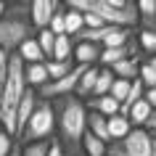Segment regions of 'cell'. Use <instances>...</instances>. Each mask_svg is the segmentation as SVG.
I'll return each mask as SVG.
<instances>
[{
  "label": "cell",
  "instance_id": "5b68a950",
  "mask_svg": "<svg viewBox=\"0 0 156 156\" xmlns=\"http://www.w3.org/2000/svg\"><path fill=\"white\" fill-rule=\"evenodd\" d=\"M151 154H154V138L143 127H132L122 140L106 146V156H151Z\"/></svg>",
  "mask_w": 156,
  "mask_h": 156
},
{
  "label": "cell",
  "instance_id": "5bb4252c",
  "mask_svg": "<svg viewBox=\"0 0 156 156\" xmlns=\"http://www.w3.org/2000/svg\"><path fill=\"white\" fill-rule=\"evenodd\" d=\"M98 72H101V66H87L85 69V74L80 77V85H77V90H74V95L80 101H87L93 95V87H95V80H98Z\"/></svg>",
  "mask_w": 156,
  "mask_h": 156
},
{
  "label": "cell",
  "instance_id": "9a60e30c",
  "mask_svg": "<svg viewBox=\"0 0 156 156\" xmlns=\"http://www.w3.org/2000/svg\"><path fill=\"white\" fill-rule=\"evenodd\" d=\"M87 132L93 138H98L101 143H106V146L111 143V138H108V119L95 114V111H87Z\"/></svg>",
  "mask_w": 156,
  "mask_h": 156
},
{
  "label": "cell",
  "instance_id": "ffe728a7",
  "mask_svg": "<svg viewBox=\"0 0 156 156\" xmlns=\"http://www.w3.org/2000/svg\"><path fill=\"white\" fill-rule=\"evenodd\" d=\"M66 8V5H64ZM85 29V16L80 13V11H72V8H66L64 11V32L69 34V37H74L77 32H82Z\"/></svg>",
  "mask_w": 156,
  "mask_h": 156
},
{
  "label": "cell",
  "instance_id": "8992f818",
  "mask_svg": "<svg viewBox=\"0 0 156 156\" xmlns=\"http://www.w3.org/2000/svg\"><path fill=\"white\" fill-rule=\"evenodd\" d=\"M61 5H64V3H58V0H32V3H29V13H32V27H34V32L48 29L53 13H56Z\"/></svg>",
  "mask_w": 156,
  "mask_h": 156
},
{
  "label": "cell",
  "instance_id": "44dd1931",
  "mask_svg": "<svg viewBox=\"0 0 156 156\" xmlns=\"http://www.w3.org/2000/svg\"><path fill=\"white\" fill-rule=\"evenodd\" d=\"M74 58L72 61H45V69H48V77H50V82H56V80H61V77H66V74H72L74 72Z\"/></svg>",
  "mask_w": 156,
  "mask_h": 156
},
{
  "label": "cell",
  "instance_id": "7c38bea8",
  "mask_svg": "<svg viewBox=\"0 0 156 156\" xmlns=\"http://www.w3.org/2000/svg\"><path fill=\"white\" fill-rule=\"evenodd\" d=\"M16 56L24 61V66H29V64H45V56H42V50H40V45H37L34 37H29V40H24L21 45H19Z\"/></svg>",
  "mask_w": 156,
  "mask_h": 156
},
{
  "label": "cell",
  "instance_id": "1f68e13d",
  "mask_svg": "<svg viewBox=\"0 0 156 156\" xmlns=\"http://www.w3.org/2000/svg\"><path fill=\"white\" fill-rule=\"evenodd\" d=\"M5 66H8V64H5ZM5 66L0 69V103H3V90H5V74H8V69H5Z\"/></svg>",
  "mask_w": 156,
  "mask_h": 156
},
{
  "label": "cell",
  "instance_id": "f35d334b",
  "mask_svg": "<svg viewBox=\"0 0 156 156\" xmlns=\"http://www.w3.org/2000/svg\"><path fill=\"white\" fill-rule=\"evenodd\" d=\"M0 132H3V127H0Z\"/></svg>",
  "mask_w": 156,
  "mask_h": 156
},
{
  "label": "cell",
  "instance_id": "277c9868",
  "mask_svg": "<svg viewBox=\"0 0 156 156\" xmlns=\"http://www.w3.org/2000/svg\"><path fill=\"white\" fill-rule=\"evenodd\" d=\"M53 132H56V114H53V103L45 98L37 101V106H34L32 116H29V122H27L24 132L19 135L16 143H37V140H48L53 138Z\"/></svg>",
  "mask_w": 156,
  "mask_h": 156
},
{
  "label": "cell",
  "instance_id": "603a6c76",
  "mask_svg": "<svg viewBox=\"0 0 156 156\" xmlns=\"http://www.w3.org/2000/svg\"><path fill=\"white\" fill-rule=\"evenodd\" d=\"M82 154L85 156H106V143H101L90 132H85L82 135Z\"/></svg>",
  "mask_w": 156,
  "mask_h": 156
},
{
  "label": "cell",
  "instance_id": "3957f363",
  "mask_svg": "<svg viewBox=\"0 0 156 156\" xmlns=\"http://www.w3.org/2000/svg\"><path fill=\"white\" fill-rule=\"evenodd\" d=\"M64 5L80 13H95L106 27L138 29V8L132 0H69Z\"/></svg>",
  "mask_w": 156,
  "mask_h": 156
},
{
  "label": "cell",
  "instance_id": "4fadbf2b",
  "mask_svg": "<svg viewBox=\"0 0 156 156\" xmlns=\"http://www.w3.org/2000/svg\"><path fill=\"white\" fill-rule=\"evenodd\" d=\"M132 37H135V29L108 27V34H106V40L101 42V48H124V45H130Z\"/></svg>",
  "mask_w": 156,
  "mask_h": 156
},
{
  "label": "cell",
  "instance_id": "cb8c5ba5",
  "mask_svg": "<svg viewBox=\"0 0 156 156\" xmlns=\"http://www.w3.org/2000/svg\"><path fill=\"white\" fill-rule=\"evenodd\" d=\"M138 45H140V50L146 53V56H156V32H148V29H138Z\"/></svg>",
  "mask_w": 156,
  "mask_h": 156
},
{
  "label": "cell",
  "instance_id": "74e56055",
  "mask_svg": "<svg viewBox=\"0 0 156 156\" xmlns=\"http://www.w3.org/2000/svg\"><path fill=\"white\" fill-rule=\"evenodd\" d=\"M151 138H154V140H156V135H151Z\"/></svg>",
  "mask_w": 156,
  "mask_h": 156
},
{
  "label": "cell",
  "instance_id": "4316f807",
  "mask_svg": "<svg viewBox=\"0 0 156 156\" xmlns=\"http://www.w3.org/2000/svg\"><path fill=\"white\" fill-rule=\"evenodd\" d=\"M130 85H132V82H127V80H116V77H114V85H111L108 95H111V98H114L116 103L122 106L124 98H127V93H130Z\"/></svg>",
  "mask_w": 156,
  "mask_h": 156
},
{
  "label": "cell",
  "instance_id": "f1b7e54d",
  "mask_svg": "<svg viewBox=\"0 0 156 156\" xmlns=\"http://www.w3.org/2000/svg\"><path fill=\"white\" fill-rule=\"evenodd\" d=\"M13 146H16V138H11L8 132H0V156H8Z\"/></svg>",
  "mask_w": 156,
  "mask_h": 156
},
{
  "label": "cell",
  "instance_id": "d6a6232c",
  "mask_svg": "<svg viewBox=\"0 0 156 156\" xmlns=\"http://www.w3.org/2000/svg\"><path fill=\"white\" fill-rule=\"evenodd\" d=\"M146 130L151 132V135H156V111L151 114V119H148V124H146Z\"/></svg>",
  "mask_w": 156,
  "mask_h": 156
},
{
  "label": "cell",
  "instance_id": "2e32d148",
  "mask_svg": "<svg viewBox=\"0 0 156 156\" xmlns=\"http://www.w3.org/2000/svg\"><path fill=\"white\" fill-rule=\"evenodd\" d=\"M151 114H154V108H151L146 101L140 98L138 103H132V108L127 111V119H130L132 127H143V130H146V124H148V119H151Z\"/></svg>",
  "mask_w": 156,
  "mask_h": 156
},
{
  "label": "cell",
  "instance_id": "9c48e42d",
  "mask_svg": "<svg viewBox=\"0 0 156 156\" xmlns=\"http://www.w3.org/2000/svg\"><path fill=\"white\" fill-rule=\"evenodd\" d=\"M138 29L156 32V0H138Z\"/></svg>",
  "mask_w": 156,
  "mask_h": 156
},
{
  "label": "cell",
  "instance_id": "d6986e66",
  "mask_svg": "<svg viewBox=\"0 0 156 156\" xmlns=\"http://www.w3.org/2000/svg\"><path fill=\"white\" fill-rule=\"evenodd\" d=\"M72 53H74V42L69 34H56V45H53V61H72ZM48 58V61H50Z\"/></svg>",
  "mask_w": 156,
  "mask_h": 156
},
{
  "label": "cell",
  "instance_id": "e0dca14e",
  "mask_svg": "<svg viewBox=\"0 0 156 156\" xmlns=\"http://www.w3.org/2000/svg\"><path fill=\"white\" fill-rule=\"evenodd\" d=\"M108 69H111V74H114L116 80H127V82H132V80H138L140 61H135V58H124V61L108 66Z\"/></svg>",
  "mask_w": 156,
  "mask_h": 156
},
{
  "label": "cell",
  "instance_id": "8fae6325",
  "mask_svg": "<svg viewBox=\"0 0 156 156\" xmlns=\"http://www.w3.org/2000/svg\"><path fill=\"white\" fill-rule=\"evenodd\" d=\"M85 108L87 111H95V114H101V116H114V114H119V103H116L111 95H101V98H87L85 101Z\"/></svg>",
  "mask_w": 156,
  "mask_h": 156
},
{
  "label": "cell",
  "instance_id": "e575fe53",
  "mask_svg": "<svg viewBox=\"0 0 156 156\" xmlns=\"http://www.w3.org/2000/svg\"><path fill=\"white\" fill-rule=\"evenodd\" d=\"M5 64H8V53H5V50H0V69H3Z\"/></svg>",
  "mask_w": 156,
  "mask_h": 156
},
{
  "label": "cell",
  "instance_id": "6da1fadb",
  "mask_svg": "<svg viewBox=\"0 0 156 156\" xmlns=\"http://www.w3.org/2000/svg\"><path fill=\"white\" fill-rule=\"evenodd\" d=\"M50 103H53L56 130H58V140H61L64 151H69L72 156H80L82 154V135L87 132L85 101H80L77 95H64V98H56Z\"/></svg>",
  "mask_w": 156,
  "mask_h": 156
},
{
  "label": "cell",
  "instance_id": "8d00e7d4",
  "mask_svg": "<svg viewBox=\"0 0 156 156\" xmlns=\"http://www.w3.org/2000/svg\"><path fill=\"white\" fill-rule=\"evenodd\" d=\"M5 13V0H0V16Z\"/></svg>",
  "mask_w": 156,
  "mask_h": 156
},
{
  "label": "cell",
  "instance_id": "836d02e7",
  "mask_svg": "<svg viewBox=\"0 0 156 156\" xmlns=\"http://www.w3.org/2000/svg\"><path fill=\"white\" fill-rule=\"evenodd\" d=\"M8 156H21V143H16V146L11 148V154Z\"/></svg>",
  "mask_w": 156,
  "mask_h": 156
},
{
  "label": "cell",
  "instance_id": "d4e9b609",
  "mask_svg": "<svg viewBox=\"0 0 156 156\" xmlns=\"http://www.w3.org/2000/svg\"><path fill=\"white\" fill-rule=\"evenodd\" d=\"M34 40H37V45H40L42 56H45V61H48L50 56H53V45H56V34L50 32V29H40V32L34 34Z\"/></svg>",
  "mask_w": 156,
  "mask_h": 156
},
{
  "label": "cell",
  "instance_id": "4dcf8cb0",
  "mask_svg": "<svg viewBox=\"0 0 156 156\" xmlns=\"http://www.w3.org/2000/svg\"><path fill=\"white\" fill-rule=\"evenodd\" d=\"M143 101H146L148 106L156 111V87H154V90H146V93H143Z\"/></svg>",
  "mask_w": 156,
  "mask_h": 156
},
{
  "label": "cell",
  "instance_id": "83f0119b",
  "mask_svg": "<svg viewBox=\"0 0 156 156\" xmlns=\"http://www.w3.org/2000/svg\"><path fill=\"white\" fill-rule=\"evenodd\" d=\"M64 11H66V8L61 5V8H58L56 13H53V19H50L48 29H50L53 34H66V32H64Z\"/></svg>",
  "mask_w": 156,
  "mask_h": 156
},
{
  "label": "cell",
  "instance_id": "ba28073f",
  "mask_svg": "<svg viewBox=\"0 0 156 156\" xmlns=\"http://www.w3.org/2000/svg\"><path fill=\"white\" fill-rule=\"evenodd\" d=\"M101 45H90V42H77L74 45V53H72V58H74V64L77 66H95L98 64V58H101Z\"/></svg>",
  "mask_w": 156,
  "mask_h": 156
},
{
  "label": "cell",
  "instance_id": "f546056e",
  "mask_svg": "<svg viewBox=\"0 0 156 156\" xmlns=\"http://www.w3.org/2000/svg\"><path fill=\"white\" fill-rule=\"evenodd\" d=\"M48 156H66V151H64V146H61V140H58V138H50Z\"/></svg>",
  "mask_w": 156,
  "mask_h": 156
},
{
  "label": "cell",
  "instance_id": "ac0fdd59",
  "mask_svg": "<svg viewBox=\"0 0 156 156\" xmlns=\"http://www.w3.org/2000/svg\"><path fill=\"white\" fill-rule=\"evenodd\" d=\"M130 130H132V124H130V119H127V116H122V114L108 116V138H111V143L122 140Z\"/></svg>",
  "mask_w": 156,
  "mask_h": 156
},
{
  "label": "cell",
  "instance_id": "52a82bcc",
  "mask_svg": "<svg viewBox=\"0 0 156 156\" xmlns=\"http://www.w3.org/2000/svg\"><path fill=\"white\" fill-rule=\"evenodd\" d=\"M37 90H32V87H27V93L21 95V101H19V106H16V140H19V135L24 132V127H27V122H29V116H32V111H34V106H37Z\"/></svg>",
  "mask_w": 156,
  "mask_h": 156
},
{
  "label": "cell",
  "instance_id": "30bf717a",
  "mask_svg": "<svg viewBox=\"0 0 156 156\" xmlns=\"http://www.w3.org/2000/svg\"><path fill=\"white\" fill-rule=\"evenodd\" d=\"M24 80H27V87H32V90H42V87L50 82L45 64H29V66H24Z\"/></svg>",
  "mask_w": 156,
  "mask_h": 156
},
{
  "label": "cell",
  "instance_id": "7402d4cb",
  "mask_svg": "<svg viewBox=\"0 0 156 156\" xmlns=\"http://www.w3.org/2000/svg\"><path fill=\"white\" fill-rule=\"evenodd\" d=\"M111 85H114V74H111V69L101 66L98 80H95V87H93V95H90V98H101V95H108Z\"/></svg>",
  "mask_w": 156,
  "mask_h": 156
},
{
  "label": "cell",
  "instance_id": "d590c367",
  "mask_svg": "<svg viewBox=\"0 0 156 156\" xmlns=\"http://www.w3.org/2000/svg\"><path fill=\"white\" fill-rule=\"evenodd\" d=\"M146 64H148V66H151V69L156 72V56H148V58H146Z\"/></svg>",
  "mask_w": 156,
  "mask_h": 156
},
{
  "label": "cell",
  "instance_id": "7a4b0ae2",
  "mask_svg": "<svg viewBox=\"0 0 156 156\" xmlns=\"http://www.w3.org/2000/svg\"><path fill=\"white\" fill-rule=\"evenodd\" d=\"M32 13H29V0H11L5 3V13L0 16V50L13 56L19 45L29 37H34Z\"/></svg>",
  "mask_w": 156,
  "mask_h": 156
},
{
  "label": "cell",
  "instance_id": "484cf974",
  "mask_svg": "<svg viewBox=\"0 0 156 156\" xmlns=\"http://www.w3.org/2000/svg\"><path fill=\"white\" fill-rule=\"evenodd\" d=\"M50 138L48 140H37V143H24L21 146V156H48Z\"/></svg>",
  "mask_w": 156,
  "mask_h": 156
}]
</instances>
